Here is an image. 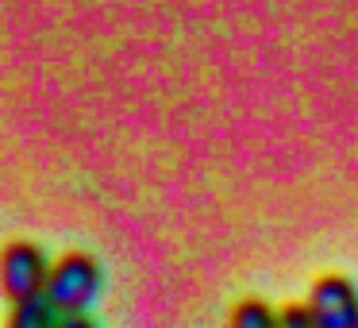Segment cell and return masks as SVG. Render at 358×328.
I'll return each mask as SVG.
<instances>
[{
    "label": "cell",
    "mask_w": 358,
    "mask_h": 328,
    "mask_svg": "<svg viewBox=\"0 0 358 328\" xmlns=\"http://www.w3.org/2000/svg\"><path fill=\"white\" fill-rule=\"evenodd\" d=\"M50 259L39 243L31 240H12L0 255V289L12 305L16 301H31V297L47 294V282H50Z\"/></svg>",
    "instance_id": "2"
},
{
    "label": "cell",
    "mask_w": 358,
    "mask_h": 328,
    "mask_svg": "<svg viewBox=\"0 0 358 328\" xmlns=\"http://www.w3.org/2000/svg\"><path fill=\"white\" fill-rule=\"evenodd\" d=\"M281 328H320V320L312 317L308 301H289L281 305Z\"/></svg>",
    "instance_id": "6"
},
{
    "label": "cell",
    "mask_w": 358,
    "mask_h": 328,
    "mask_svg": "<svg viewBox=\"0 0 358 328\" xmlns=\"http://www.w3.org/2000/svg\"><path fill=\"white\" fill-rule=\"evenodd\" d=\"M308 309L320 328H358V286L347 274H324L308 289Z\"/></svg>",
    "instance_id": "3"
},
{
    "label": "cell",
    "mask_w": 358,
    "mask_h": 328,
    "mask_svg": "<svg viewBox=\"0 0 358 328\" xmlns=\"http://www.w3.org/2000/svg\"><path fill=\"white\" fill-rule=\"evenodd\" d=\"M104 286V271L89 251H66L55 259L50 266V282H47V301L58 313H89V305L96 301Z\"/></svg>",
    "instance_id": "1"
},
{
    "label": "cell",
    "mask_w": 358,
    "mask_h": 328,
    "mask_svg": "<svg viewBox=\"0 0 358 328\" xmlns=\"http://www.w3.org/2000/svg\"><path fill=\"white\" fill-rule=\"evenodd\" d=\"M227 328H281V309L266 305L262 297H243L227 317Z\"/></svg>",
    "instance_id": "5"
},
{
    "label": "cell",
    "mask_w": 358,
    "mask_h": 328,
    "mask_svg": "<svg viewBox=\"0 0 358 328\" xmlns=\"http://www.w3.org/2000/svg\"><path fill=\"white\" fill-rule=\"evenodd\" d=\"M62 313L47 301V297H31V301H16L8 309L4 328H58Z\"/></svg>",
    "instance_id": "4"
},
{
    "label": "cell",
    "mask_w": 358,
    "mask_h": 328,
    "mask_svg": "<svg viewBox=\"0 0 358 328\" xmlns=\"http://www.w3.org/2000/svg\"><path fill=\"white\" fill-rule=\"evenodd\" d=\"M58 328H101L89 313H62V320H58Z\"/></svg>",
    "instance_id": "7"
}]
</instances>
